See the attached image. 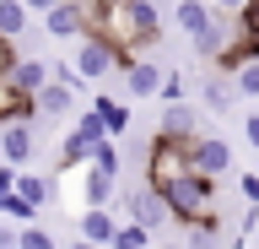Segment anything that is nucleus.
I'll return each mask as SVG.
<instances>
[{"mask_svg":"<svg viewBox=\"0 0 259 249\" xmlns=\"http://www.w3.org/2000/svg\"><path fill=\"white\" fill-rule=\"evenodd\" d=\"M119 76H124V92H130V98H157V87H162V76H167V70H157L146 54H135V60H124V65H119Z\"/></svg>","mask_w":259,"mask_h":249,"instance_id":"nucleus-8","label":"nucleus"},{"mask_svg":"<svg viewBox=\"0 0 259 249\" xmlns=\"http://www.w3.org/2000/svg\"><path fill=\"white\" fill-rule=\"evenodd\" d=\"M108 249H151V233H146V228H135V222H119Z\"/></svg>","mask_w":259,"mask_h":249,"instance_id":"nucleus-23","label":"nucleus"},{"mask_svg":"<svg viewBox=\"0 0 259 249\" xmlns=\"http://www.w3.org/2000/svg\"><path fill=\"white\" fill-rule=\"evenodd\" d=\"M0 217H6V222H22V228H27V222H38V211H32L16 190H11V195H0Z\"/></svg>","mask_w":259,"mask_h":249,"instance_id":"nucleus-24","label":"nucleus"},{"mask_svg":"<svg viewBox=\"0 0 259 249\" xmlns=\"http://www.w3.org/2000/svg\"><path fill=\"white\" fill-rule=\"evenodd\" d=\"M162 200H167V217H173L178 228L222 222V211H216V179H205V173H184V179H178Z\"/></svg>","mask_w":259,"mask_h":249,"instance_id":"nucleus-1","label":"nucleus"},{"mask_svg":"<svg viewBox=\"0 0 259 249\" xmlns=\"http://www.w3.org/2000/svg\"><path fill=\"white\" fill-rule=\"evenodd\" d=\"M232 98H238V87L227 82V76L205 82V109H210V114H227V109H232Z\"/></svg>","mask_w":259,"mask_h":249,"instance_id":"nucleus-21","label":"nucleus"},{"mask_svg":"<svg viewBox=\"0 0 259 249\" xmlns=\"http://www.w3.org/2000/svg\"><path fill=\"white\" fill-rule=\"evenodd\" d=\"M76 135H81V141H103V119H97L92 109H87V114L76 119Z\"/></svg>","mask_w":259,"mask_h":249,"instance_id":"nucleus-28","label":"nucleus"},{"mask_svg":"<svg viewBox=\"0 0 259 249\" xmlns=\"http://www.w3.org/2000/svg\"><path fill=\"white\" fill-rule=\"evenodd\" d=\"M6 76H11V87L22 92V98H38V87L49 82V65H44V60H16Z\"/></svg>","mask_w":259,"mask_h":249,"instance_id":"nucleus-13","label":"nucleus"},{"mask_svg":"<svg viewBox=\"0 0 259 249\" xmlns=\"http://www.w3.org/2000/svg\"><path fill=\"white\" fill-rule=\"evenodd\" d=\"M11 190H16V168L0 163V195H11Z\"/></svg>","mask_w":259,"mask_h":249,"instance_id":"nucleus-32","label":"nucleus"},{"mask_svg":"<svg viewBox=\"0 0 259 249\" xmlns=\"http://www.w3.org/2000/svg\"><path fill=\"white\" fill-rule=\"evenodd\" d=\"M0 249H16V228L6 222V217H0Z\"/></svg>","mask_w":259,"mask_h":249,"instance_id":"nucleus-35","label":"nucleus"},{"mask_svg":"<svg viewBox=\"0 0 259 249\" xmlns=\"http://www.w3.org/2000/svg\"><path fill=\"white\" fill-rule=\"evenodd\" d=\"M130 11H135V33H141V44H157L162 38V17L151 0H130Z\"/></svg>","mask_w":259,"mask_h":249,"instance_id":"nucleus-18","label":"nucleus"},{"mask_svg":"<svg viewBox=\"0 0 259 249\" xmlns=\"http://www.w3.org/2000/svg\"><path fill=\"white\" fill-rule=\"evenodd\" d=\"M32 157V125H0V163H11V168H22Z\"/></svg>","mask_w":259,"mask_h":249,"instance_id":"nucleus-11","label":"nucleus"},{"mask_svg":"<svg viewBox=\"0 0 259 249\" xmlns=\"http://www.w3.org/2000/svg\"><path fill=\"white\" fill-rule=\"evenodd\" d=\"M16 65V49H11V38H0V70H11Z\"/></svg>","mask_w":259,"mask_h":249,"instance_id":"nucleus-34","label":"nucleus"},{"mask_svg":"<svg viewBox=\"0 0 259 249\" xmlns=\"http://www.w3.org/2000/svg\"><path fill=\"white\" fill-rule=\"evenodd\" d=\"M38 22H44V33H49V38L70 44V38L87 33V0H60V6H49Z\"/></svg>","mask_w":259,"mask_h":249,"instance_id":"nucleus-5","label":"nucleus"},{"mask_svg":"<svg viewBox=\"0 0 259 249\" xmlns=\"http://www.w3.org/2000/svg\"><path fill=\"white\" fill-rule=\"evenodd\" d=\"M92 114L103 119V135H119V130H130V109L119 98H103V92H97L92 98Z\"/></svg>","mask_w":259,"mask_h":249,"instance_id":"nucleus-16","label":"nucleus"},{"mask_svg":"<svg viewBox=\"0 0 259 249\" xmlns=\"http://www.w3.org/2000/svg\"><path fill=\"white\" fill-rule=\"evenodd\" d=\"M87 168H97V173H113V179H119V147H113V135L92 141V152H87Z\"/></svg>","mask_w":259,"mask_h":249,"instance_id":"nucleus-20","label":"nucleus"},{"mask_svg":"<svg viewBox=\"0 0 259 249\" xmlns=\"http://www.w3.org/2000/svg\"><path fill=\"white\" fill-rule=\"evenodd\" d=\"M113 195H119L113 173H97V168H87V179H81V206H113Z\"/></svg>","mask_w":259,"mask_h":249,"instance_id":"nucleus-14","label":"nucleus"},{"mask_svg":"<svg viewBox=\"0 0 259 249\" xmlns=\"http://www.w3.org/2000/svg\"><path fill=\"white\" fill-rule=\"evenodd\" d=\"M189 173L227 179V173H232V147H227L222 135H194L189 141Z\"/></svg>","mask_w":259,"mask_h":249,"instance_id":"nucleus-4","label":"nucleus"},{"mask_svg":"<svg viewBox=\"0 0 259 249\" xmlns=\"http://www.w3.org/2000/svg\"><path fill=\"white\" fill-rule=\"evenodd\" d=\"M22 6H27V17L38 22V17H44V11H49V6H60V0H22Z\"/></svg>","mask_w":259,"mask_h":249,"instance_id":"nucleus-33","label":"nucleus"},{"mask_svg":"<svg viewBox=\"0 0 259 249\" xmlns=\"http://www.w3.org/2000/svg\"><path fill=\"white\" fill-rule=\"evenodd\" d=\"M189 173V147H178V141H151V152H146V190L151 195H167L178 179Z\"/></svg>","mask_w":259,"mask_h":249,"instance_id":"nucleus-2","label":"nucleus"},{"mask_svg":"<svg viewBox=\"0 0 259 249\" xmlns=\"http://www.w3.org/2000/svg\"><path fill=\"white\" fill-rule=\"evenodd\" d=\"M87 152H92V141H81V135L70 130L65 147H60V157H65V168H87Z\"/></svg>","mask_w":259,"mask_h":249,"instance_id":"nucleus-27","label":"nucleus"},{"mask_svg":"<svg viewBox=\"0 0 259 249\" xmlns=\"http://www.w3.org/2000/svg\"><path fill=\"white\" fill-rule=\"evenodd\" d=\"M32 27V17H27V6H22V0H0V38H22Z\"/></svg>","mask_w":259,"mask_h":249,"instance_id":"nucleus-17","label":"nucleus"},{"mask_svg":"<svg viewBox=\"0 0 259 249\" xmlns=\"http://www.w3.org/2000/svg\"><path fill=\"white\" fill-rule=\"evenodd\" d=\"M119 65H124V60L113 54V44H103L97 33H81V44H76V60H70V70H76L81 82H103V76H113Z\"/></svg>","mask_w":259,"mask_h":249,"instance_id":"nucleus-3","label":"nucleus"},{"mask_svg":"<svg viewBox=\"0 0 259 249\" xmlns=\"http://www.w3.org/2000/svg\"><path fill=\"white\" fill-rule=\"evenodd\" d=\"M32 103H38V114H49V119H65L70 109H76V92H70L65 82H54V76H49V82L38 87V98H32Z\"/></svg>","mask_w":259,"mask_h":249,"instance_id":"nucleus-12","label":"nucleus"},{"mask_svg":"<svg viewBox=\"0 0 259 249\" xmlns=\"http://www.w3.org/2000/svg\"><path fill=\"white\" fill-rule=\"evenodd\" d=\"M254 173H259V168H254Z\"/></svg>","mask_w":259,"mask_h":249,"instance_id":"nucleus-36","label":"nucleus"},{"mask_svg":"<svg viewBox=\"0 0 259 249\" xmlns=\"http://www.w3.org/2000/svg\"><path fill=\"white\" fill-rule=\"evenodd\" d=\"M119 206H124V217L135 222V228H146V233H157V228H167V222H173V217H167V200L151 195V190H141V195H124Z\"/></svg>","mask_w":259,"mask_h":249,"instance_id":"nucleus-6","label":"nucleus"},{"mask_svg":"<svg viewBox=\"0 0 259 249\" xmlns=\"http://www.w3.org/2000/svg\"><path fill=\"white\" fill-rule=\"evenodd\" d=\"M184 238H189V249H222V222H194V228H184Z\"/></svg>","mask_w":259,"mask_h":249,"instance_id":"nucleus-22","label":"nucleus"},{"mask_svg":"<svg viewBox=\"0 0 259 249\" xmlns=\"http://www.w3.org/2000/svg\"><path fill=\"white\" fill-rule=\"evenodd\" d=\"M157 98H162V103H184V76H162Z\"/></svg>","mask_w":259,"mask_h":249,"instance_id":"nucleus-29","label":"nucleus"},{"mask_svg":"<svg viewBox=\"0 0 259 249\" xmlns=\"http://www.w3.org/2000/svg\"><path fill=\"white\" fill-rule=\"evenodd\" d=\"M16 249H60V244H54V233H49V228L27 222V228H16Z\"/></svg>","mask_w":259,"mask_h":249,"instance_id":"nucleus-25","label":"nucleus"},{"mask_svg":"<svg viewBox=\"0 0 259 249\" xmlns=\"http://www.w3.org/2000/svg\"><path fill=\"white\" fill-rule=\"evenodd\" d=\"M16 195L27 200L32 211H44V200H54V179H44V173H22V168H16Z\"/></svg>","mask_w":259,"mask_h":249,"instance_id":"nucleus-15","label":"nucleus"},{"mask_svg":"<svg viewBox=\"0 0 259 249\" xmlns=\"http://www.w3.org/2000/svg\"><path fill=\"white\" fill-rule=\"evenodd\" d=\"M157 135H162V141H178V147H189L194 135H200V114H194L189 103H167V114H162Z\"/></svg>","mask_w":259,"mask_h":249,"instance_id":"nucleus-9","label":"nucleus"},{"mask_svg":"<svg viewBox=\"0 0 259 249\" xmlns=\"http://www.w3.org/2000/svg\"><path fill=\"white\" fill-rule=\"evenodd\" d=\"M232 27H238V17H210L205 27L189 38V44H194V54H200V60H216V54L232 44Z\"/></svg>","mask_w":259,"mask_h":249,"instance_id":"nucleus-10","label":"nucleus"},{"mask_svg":"<svg viewBox=\"0 0 259 249\" xmlns=\"http://www.w3.org/2000/svg\"><path fill=\"white\" fill-rule=\"evenodd\" d=\"M232 87H238V98H259V60L232 70Z\"/></svg>","mask_w":259,"mask_h":249,"instance_id":"nucleus-26","label":"nucleus"},{"mask_svg":"<svg viewBox=\"0 0 259 249\" xmlns=\"http://www.w3.org/2000/svg\"><path fill=\"white\" fill-rule=\"evenodd\" d=\"M113 228H119V217H113V206H87V211L76 217V238L92 249H108L113 244Z\"/></svg>","mask_w":259,"mask_h":249,"instance_id":"nucleus-7","label":"nucleus"},{"mask_svg":"<svg viewBox=\"0 0 259 249\" xmlns=\"http://www.w3.org/2000/svg\"><path fill=\"white\" fill-rule=\"evenodd\" d=\"M210 17H216V11H210L205 0H178V33H189V38H194Z\"/></svg>","mask_w":259,"mask_h":249,"instance_id":"nucleus-19","label":"nucleus"},{"mask_svg":"<svg viewBox=\"0 0 259 249\" xmlns=\"http://www.w3.org/2000/svg\"><path fill=\"white\" fill-rule=\"evenodd\" d=\"M243 135H248V147L259 152V109H254V114H248V119H243Z\"/></svg>","mask_w":259,"mask_h":249,"instance_id":"nucleus-31","label":"nucleus"},{"mask_svg":"<svg viewBox=\"0 0 259 249\" xmlns=\"http://www.w3.org/2000/svg\"><path fill=\"white\" fill-rule=\"evenodd\" d=\"M205 6H210V11H216V17H238V11H243V6H248V0H205Z\"/></svg>","mask_w":259,"mask_h":249,"instance_id":"nucleus-30","label":"nucleus"}]
</instances>
